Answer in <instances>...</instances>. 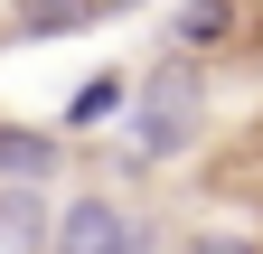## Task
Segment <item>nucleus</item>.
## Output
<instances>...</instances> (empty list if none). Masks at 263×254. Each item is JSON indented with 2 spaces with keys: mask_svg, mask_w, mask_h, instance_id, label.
Masks as SVG:
<instances>
[{
  "mask_svg": "<svg viewBox=\"0 0 263 254\" xmlns=\"http://www.w3.org/2000/svg\"><path fill=\"white\" fill-rule=\"evenodd\" d=\"M122 160L132 170H170L207 141V57H179L160 47L151 66H132V94H122Z\"/></svg>",
  "mask_w": 263,
  "mask_h": 254,
  "instance_id": "1",
  "label": "nucleus"
},
{
  "mask_svg": "<svg viewBox=\"0 0 263 254\" xmlns=\"http://www.w3.org/2000/svg\"><path fill=\"white\" fill-rule=\"evenodd\" d=\"M160 226L151 216H132L122 198L104 188H76V198H57V226H47V254H151Z\"/></svg>",
  "mask_w": 263,
  "mask_h": 254,
  "instance_id": "2",
  "label": "nucleus"
},
{
  "mask_svg": "<svg viewBox=\"0 0 263 254\" xmlns=\"http://www.w3.org/2000/svg\"><path fill=\"white\" fill-rule=\"evenodd\" d=\"M47 226H57L47 179H0V254H47Z\"/></svg>",
  "mask_w": 263,
  "mask_h": 254,
  "instance_id": "3",
  "label": "nucleus"
},
{
  "mask_svg": "<svg viewBox=\"0 0 263 254\" xmlns=\"http://www.w3.org/2000/svg\"><path fill=\"white\" fill-rule=\"evenodd\" d=\"M235 28H245V0H179L170 10V47L179 57H216V47H235Z\"/></svg>",
  "mask_w": 263,
  "mask_h": 254,
  "instance_id": "4",
  "label": "nucleus"
},
{
  "mask_svg": "<svg viewBox=\"0 0 263 254\" xmlns=\"http://www.w3.org/2000/svg\"><path fill=\"white\" fill-rule=\"evenodd\" d=\"M66 160V132L47 122H0V179H57Z\"/></svg>",
  "mask_w": 263,
  "mask_h": 254,
  "instance_id": "5",
  "label": "nucleus"
},
{
  "mask_svg": "<svg viewBox=\"0 0 263 254\" xmlns=\"http://www.w3.org/2000/svg\"><path fill=\"white\" fill-rule=\"evenodd\" d=\"M94 28V0H19L10 10V38H76Z\"/></svg>",
  "mask_w": 263,
  "mask_h": 254,
  "instance_id": "6",
  "label": "nucleus"
},
{
  "mask_svg": "<svg viewBox=\"0 0 263 254\" xmlns=\"http://www.w3.org/2000/svg\"><path fill=\"white\" fill-rule=\"evenodd\" d=\"M122 94H132V76H94L85 94H66V122H57V132H66V141H85L94 122H113V113H122Z\"/></svg>",
  "mask_w": 263,
  "mask_h": 254,
  "instance_id": "7",
  "label": "nucleus"
},
{
  "mask_svg": "<svg viewBox=\"0 0 263 254\" xmlns=\"http://www.w3.org/2000/svg\"><path fill=\"white\" fill-rule=\"evenodd\" d=\"M188 254H263V245H254V235H235V226H197V235H188Z\"/></svg>",
  "mask_w": 263,
  "mask_h": 254,
  "instance_id": "8",
  "label": "nucleus"
},
{
  "mask_svg": "<svg viewBox=\"0 0 263 254\" xmlns=\"http://www.w3.org/2000/svg\"><path fill=\"white\" fill-rule=\"evenodd\" d=\"M122 10H141V0H94V19H122Z\"/></svg>",
  "mask_w": 263,
  "mask_h": 254,
  "instance_id": "9",
  "label": "nucleus"
}]
</instances>
